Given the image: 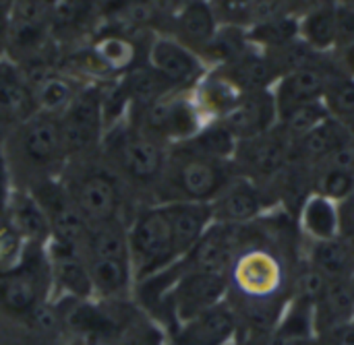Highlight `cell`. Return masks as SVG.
<instances>
[{
  "label": "cell",
  "instance_id": "6da1fadb",
  "mask_svg": "<svg viewBox=\"0 0 354 345\" xmlns=\"http://www.w3.org/2000/svg\"><path fill=\"white\" fill-rule=\"evenodd\" d=\"M54 298L46 246L27 244L23 259L0 271V345H37L33 319Z\"/></svg>",
  "mask_w": 354,
  "mask_h": 345
},
{
  "label": "cell",
  "instance_id": "7a4b0ae2",
  "mask_svg": "<svg viewBox=\"0 0 354 345\" xmlns=\"http://www.w3.org/2000/svg\"><path fill=\"white\" fill-rule=\"evenodd\" d=\"M12 188L31 190L62 176L68 161L60 116L35 112L17 124L0 147Z\"/></svg>",
  "mask_w": 354,
  "mask_h": 345
},
{
  "label": "cell",
  "instance_id": "3957f363",
  "mask_svg": "<svg viewBox=\"0 0 354 345\" xmlns=\"http://www.w3.org/2000/svg\"><path fill=\"white\" fill-rule=\"evenodd\" d=\"M168 147L135 128L127 118L104 132L100 155L120 180L127 199L137 211L143 205H156V188L162 178Z\"/></svg>",
  "mask_w": 354,
  "mask_h": 345
},
{
  "label": "cell",
  "instance_id": "277c9868",
  "mask_svg": "<svg viewBox=\"0 0 354 345\" xmlns=\"http://www.w3.org/2000/svg\"><path fill=\"white\" fill-rule=\"evenodd\" d=\"M234 176L232 161L214 159L197 151L189 141L176 143L166 151L153 203H212Z\"/></svg>",
  "mask_w": 354,
  "mask_h": 345
},
{
  "label": "cell",
  "instance_id": "5b68a950",
  "mask_svg": "<svg viewBox=\"0 0 354 345\" xmlns=\"http://www.w3.org/2000/svg\"><path fill=\"white\" fill-rule=\"evenodd\" d=\"M71 201L87 226L124 219L135 213L116 174L102 159L100 151L68 159L60 176Z\"/></svg>",
  "mask_w": 354,
  "mask_h": 345
},
{
  "label": "cell",
  "instance_id": "8992f818",
  "mask_svg": "<svg viewBox=\"0 0 354 345\" xmlns=\"http://www.w3.org/2000/svg\"><path fill=\"white\" fill-rule=\"evenodd\" d=\"M129 255L135 284L178 261L162 205H143L127 221Z\"/></svg>",
  "mask_w": 354,
  "mask_h": 345
},
{
  "label": "cell",
  "instance_id": "52a82bcc",
  "mask_svg": "<svg viewBox=\"0 0 354 345\" xmlns=\"http://www.w3.org/2000/svg\"><path fill=\"white\" fill-rule=\"evenodd\" d=\"M127 122L166 147L193 139L207 124L195 103L193 89L172 91L141 110H131Z\"/></svg>",
  "mask_w": 354,
  "mask_h": 345
},
{
  "label": "cell",
  "instance_id": "ba28073f",
  "mask_svg": "<svg viewBox=\"0 0 354 345\" xmlns=\"http://www.w3.org/2000/svg\"><path fill=\"white\" fill-rule=\"evenodd\" d=\"M66 157H85L100 151L106 124L102 114V83H87L60 114Z\"/></svg>",
  "mask_w": 354,
  "mask_h": 345
},
{
  "label": "cell",
  "instance_id": "9c48e42d",
  "mask_svg": "<svg viewBox=\"0 0 354 345\" xmlns=\"http://www.w3.org/2000/svg\"><path fill=\"white\" fill-rule=\"evenodd\" d=\"M290 153L292 141L276 124V128L266 135L239 141L232 157V168L236 176L266 186L274 184L276 178L284 172V168L290 164Z\"/></svg>",
  "mask_w": 354,
  "mask_h": 345
},
{
  "label": "cell",
  "instance_id": "30bf717a",
  "mask_svg": "<svg viewBox=\"0 0 354 345\" xmlns=\"http://www.w3.org/2000/svg\"><path fill=\"white\" fill-rule=\"evenodd\" d=\"M180 261V259H178ZM230 288L228 273L189 269L180 261V275L170 292V304L176 323H185L203 310L222 302Z\"/></svg>",
  "mask_w": 354,
  "mask_h": 345
},
{
  "label": "cell",
  "instance_id": "8fae6325",
  "mask_svg": "<svg viewBox=\"0 0 354 345\" xmlns=\"http://www.w3.org/2000/svg\"><path fill=\"white\" fill-rule=\"evenodd\" d=\"M156 72H160L172 89L191 91L209 70V66L193 50L166 33H156L147 48L145 60Z\"/></svg>",
  "mask_w": 354,
  "mask_h": 345
},
{
  "label": "cell",
  "instance_id": "7c38bea8",
  "mask_svg": "<svg viewBox=\"0 0 354 345\" xmlns=\"http://www.w3.org/2000/svg\"><path fill=\"white\" fill-rule=\"evenodd\" d=\"M29 193L35 197V201L39 203V207L44 209L48 217L50 232H52L50 240L81 248L85 232H87V224L81 217L79 209L75 207V203L71 201L62 180L60 178L48 180L31 188Z\"/></svg>",
  "mask_w": 354,
  "mask_h": 345
},
{
  "label": "cell",
  "instance_id": "4fadbf2b",
  "mask_svg": "<svg viewBox=\"0 0 354 345\" xmlns=\"http://www.w3.org/2000/svg\"><path fill=\"white\" fill-rule=\"evenodd\" d=\"M336 66H338V60L334 52H330L317 64L282 75L272 87V95L278 108V118L297 106L319 101L324 97L328 77Z\"/></svg>",
  "mask_w": 354,
  "mask_h": 345
},
{
  "label": "cell",
  "instance_id": "5bb4252c",
  "mask_svg": "<svg viewBox=\"0 0 354 345\" xmlns=\"http://www.w3.org/2000/svg\"><path fill=\"white\" fill-rule=\"evenodd\" d=\"M239 327L234 308L220 302L201 315L180 323L168 333V345H228Z\"/></svg>",
  "mask_w": 354,
  "mask_h": 345
},
{
  "label": "cell",
  "instance_id": "9a60e30c",
  "mask_svg": "<svg viewBox=\"0 0 354 345\" xmlns=\"http://www.w3.org/2000/svg\"><path fill=\"white\" fill-rule=\"evenodd\" d=\"M46 255L52 271L54 298H71V300L93 298L91 279L79 246L50 240L46 244Z\"/></svg>",
  "mask_w": 354,
  "mask_h": 345
},
{
  "label": "cell",
  "instance_id": "2e32d148",
  "mask_svg": "<svg viewBox=\"0 0 354 345\" xmlns=\"http://www.w3.org/2000/svg\"><path fill=\"white\" fill-rule=\"evenodd\" d=\"M268 193L263 186L249 178L234 176L224 190L209 203L214 211V221L230 226H247L261 215L266 209Z\"/></svg>",
  "mask_w": 354,
  "mask_h": 345
},
{
  "label": "cell",
  "instance_id": "e0dca14e",
  "mask_svg": "<svg viewBox=\"0 0 354 345\" xmlns=\"http://www.w3.org/2000/svg\"><path fill=\"white\" fill-rule=\"evenodd\" d=\"M278 277L280 273L276 261L261 248H247V250L241 248L228 271L230 284L236 286L239 292L253 302H261L266 294L274 292Z\"/></svg>",
  "mask_w": 354,
  "mask_h": 345
},
{
  "label": "cell",
  "instance_id": "ac0fdd59",
  "mask_svg": "<svg viewBox=\"0 0 354 345\" xmlns=\"http://www.w3.org/2000/svg\"><path fill=\"white\" fill-rule=\"evenodd\" d=\"M218 122H222L234 135L236 141H245L270 132L278 124V108L272 89L245 93L241 103Z\"/></svg>",
  "mask_w": 354,
  "mask_h": 345
},
{
  "label": "cell",
  "instance_id": "d6986e66",
  "mask_svg": "<svg viewBox=\"0 0 354 345\" xmlns=\"http://www.w3.org/2000/svg\"><path fill=\"white\" fill-rule=\"evenodd\" d=\"M218 27L220 23L214 14L209 0H185L172 19L170 33L166 35H172L197 56H203V52L218 33Z\"/></svg>",
  "mask_w": 354,
  "mask_h": 345
},
{
  "label": "cell",
  "instance_id": "ffe728a7",
  "mask_svg": "<svg viewBox=\"0 0 354 345\" xmlns=\"http://www.w3.org/2000/svg\"><path fill=\"white\" fill-rule=\"evenodd\" d=\"M172 232L174 248L178 259H183L214 224V211L209 203H168L162 205Z\"/></svg>",
  "mask_w": 354,
  "mask_h": 345
},
{
  "label": "cell",
  "instance_id": "44dd1931",
  "mask_svg": "<svg viewBox=\"0 0 354 345\" xmlns=\"http://www.w3.org/2000/svg\"><path fill=\"white\" fill-rule=\"evenodd\" d=\"M193 97L203 118L207 122H218L241 103L245 93L232 83V79L224 70L209 68L195 85Z\"/></svg>",
  "mask_w": 354,
  "mask_h": 345
},
{
  "label": "cell",
  "instance_id": "7402d4cb",
  "mask_svg": "<svg viewBox=\"0 0 354 345\" xmlns=\"http://www.w3.org/2000/svg\"><path fill=\"white\" fill-rule=\"evenodd\" d=\"M0 112L12 126L37 112L33 87L21 68L8 58L0 60Z\"/></svg>",
  "mask_w": 354,
  "mask_h": 345
},
{
  "label": "cell",
  "instance_id": "603a6c76",
  "mask_svg": "<svg viewBox=\"0 0 354 345\" xmlns=\"http://www.w3.org/2000/svg\"><path fill=\"white\" fill-rule=\"evenodd\" d=\"M4 213L10 219L12 228L19 232V236L25 240V244L46 246L50 242L52 232H50L48 217L29 190L12 188Z\"/></svg>",
  "mask_w": 354,
  "mask_h": 345
},
{
  "label": "cell",
  "instance_id": "cb8c5ba5",
  "mask_svg": "<svg viewBox=\"0 0 354 345\" xmlns=\"http://www.w3.org/2000/svg\"><path fill=\"white\" fill-rule=\"evenodd\" d=\"M353 137L344 122L336 118L324 120L319 126L309 130L305 137L292 141V153L290 161H301L305 166H315L324 161L328 155H332L336 149H340L344 143H348Z\"/></svg>",
  "mask_w": 354,
  "mask_h": 345
},
{
  "label": "cell",
  "instance_id": "d4e9b609",
  "mask_svg": "<svg viewBox=\"0 0 354 345\" xmlns=\"http://www.w3.org/2000/svg\"><path fill=\"white\" fill-rule=\"evenodd\" d=\"M313 321L319 335L354 321V284L346 282H328L326 292L313 304Z\"/></svg>",
  "mask_w": 354,
  "mask_h": 345
},
{
  "label": "cell",
  "instance_id": "484cf974",
  "mask_svg": "<svg viewBox=\"0 0 354 345\" xmlns=\"http://www.w3.org/2000/svg\"><path fill=\"white\" fill-rule=\"evenodd\" d=\"M299 37L317 52H334L338 46V4L330 2L299 17Z\"/></svg>",
  "mask_w": 354,
  "mask_h": 345
},
{
  "label": "cell",
  "instance_id": "4316f807",
  "mask_svg": "<svg viewBox=\"0 0 354 345\" xmlns=\"http://www.w3.org/2000/svg\"><path fill=\"white\" fill-rule=\"evenodd\" d=\"M309 265L315 267L328 282H346L354 277V253L344 238L315 240L311 246Z\"/></svg>",
  "mask_w": 354,
  "mask_h": 345
},
{
  "label": "cell",
  "instance_id": "83f0119b",
  "mask_svg": "<svg viewBox=\"0 0 354 345\" xmlns=\"http://www.w3.org/2000/svg\"><path fill=\"white\" fill-rule=\"evenodd\" d=\"M87 83L79 81L77 77L64 72V70H54L48 77H44L37 85H33V95L37 103V112H48L60 116L73 99L79 95V91Z\"/></svg>",
  "mask_w": 354,
  "mask_h": 345
},
{
  "label": "cell",
  "instance_id": "f1b7e54d",
  "mask_svg": "<svg viewBox=\"0 0 354 345\" xmlns=\"http://www.w3.org/2000/svg\"><path fill=\"white\" fill-rule=\"evenodd\" d=\"M124 89H127V95H129V101H131V110H141L153 101H158L160 97L176 91L170 87V83L160 75L156 72L147 62L135 66L131 72H127L124 77H120Z\"/></svg>",
  "mask_w": 354,
  "mask_h": 345
},
{
  "label": "cell",
  "instance_id": "f546056e",
  "mask_svg": "<svg viewBox=\"0 0 354 345\" xmlns=\"http://www.w3.org/2000/svg\"><path fill=\"white\" fill-rule=\"evenodd\" d=\"M301 221H303V230L315 240L340 238L338 203H334L326 197L311 195L301 209Z\"/></svg>",
  "mask_w": 354,
  "mask_h": 345
},
{
  "label": "cell",
  "instance_id": "4dcf8cb0",
  "mask_svg": "<svg viewBox=\"0 0 354 345\" xmlns=\"http://www.w3.org/2000/svg\"><path fill=\"white\" fill-rule=\"evenodd\" d=\"M311 186L313 195L326 197L334 203H342L354 190V170L332 166V164H315L311 166Z\"/></svg>",
  "mask_w": 354,
  "mask_h": 345
},
{
  "label": "cell",
  "instance_id": "1f68e13d",
  "mask_svg": "<svg viewBox=\"0 0 354 345\" xmlns=\"http://www.w3.org/2000/svg\"><path fill=\"white\" fill-rule=\"evenodd\" d=\"M322 101L332 118L340 122L354 118V77L344 72L340 64L330 72Z\"/></svg>",
  "mask_w": 354,
  "mask_h": 345
},
{
  "label": "cell",
  "instance_id": "d6a6232c",
  "mask_svg": "<svg viewBox=\"0 0 354 345\" xmlns=\"http://www.w3.org/2000/svg\"><path fill=\"white\" fill-rule=\"evenodd\" d=\"M247 35L255 48L268 52L299 37V19L292 14H280L276 19L247 27Z\"/></svg>",
  "mask_w": 354,
  "mask_h": 345
},
{
  "label": "cell",
  "instance_id": "836d02e7",
  "mask_svg": "<svg viewBox=\"0 0 354 345\" xmlns=\"http://www.w3.org/2000/svg\"><path fill=\"white\" fill-rule=\"evenodd\" d=\"M189 143L197 151H201L214 159L232 161L239 141L222 122H207L193 139H189Z\"/></svg>",
  "mask_w": 354,
  "mask_h": 345
},
{
  "label": "cell",
  "instance_id": "e575fe53",
  "mask_svg": "<svg viewBox=\"0 0 354 345\" xmlns=\"http://www.w3.org/2000/svg\"><path fill=\"white\" fill-rule=\"evenodd\" d=\"M330 114L324 106V101H309L303 106H297L292 110H288L286 114H282L278 118V126L284 130V135L290 141H297L301 137H305L309 130H313L315 126H319L324 120H328Z\"/></svg>",
  "mask_w": 354,
  "mask_h": 345
},
{
  "label": "cell",
  "instance_id": "d590c367",
  "mask_svg": "<svg viewBox=\"0 0 354 345\" xmlns=\"http://www.w3.org/2000/svg\"><path fill=\"white\" fill-rule=\"evenodd\" d=\"M112 345H168L166 331L141 308Z\"/></svg>",
  "mask_w": 354,
  "mask_h": 345
},
{
  "label": "cell",
  "instance_id": "8d00e7d4",
  "mask_svg": "<svg viewBox=\"0 0 354 345\" xmlns=\"http://www.w3.org/2000/svg\"><path fill=\"white\" fill-rule=\"evenodd\" d=\"M27 244L25 240L19 236V232L12 228L10 219L6 217V213H0V271L15 267L25 253Z\"/></svg>",
  "mask_w": 354,
  "mask_h": 345
},
{
  "label": "cell",
  "instance_id": "74e56055",
  "mask_svg": "<svg viewBox=\"0 0 354 345\" xmlns=\"http://www.w3.org/2000/svg\"><path fill=\"white\" fill-rule=\"evenodd\" d=\"M326 286H328V279L315 269L311 267L309 263L297 273V279H295V290H297V296L299 300H305L309 304H315L322 294L326 292Z\"/></svg>",
  "mask_w": 354,
  "mask_h": 345
},
{
  "label": "cell",
  "instance_id": "f35d334b",
  "mask_svg": "<svg viewBox=\"0 0 354 345\" xmlns=\"http://www.w3.org/2000/svg\"><path fill=\"white\" fill-rule=\"evenodd\" d=\"M322 345H354V321L324 333Z\"/></svg>",
  "mask_w": 354,
  "mask_h": 345
},
{
  "label": "cell",
  "instance_id": "ab89813d",
  "mask_svg": "<svg viewBox=\"0 0 354 345\" xmlns=\"http://www.w3.org/2000/svg\"><path fill=\"white\" fill-rule=\"evenodd\" d=\"M338 213H340V238H346L354 234V190L351 197L338 203Z\"/></svg>",
  "mask_w": 354,
  "mask_h": 345
},
{
  "label": "cell",
  "instance_id": "60d3db41",
  "mask_svg": "<svg viewBox=\"0 0 354 345\" xmlns=\"http://www.w3.org/2000/svg\"><path fill=\"white\" fill-rule=\"evenodd\" d=\"M334 56H336L340 68L354 77V41H348L344 46H338L334 50Z\"/></svg>",
  "mask_w": 354,
  "mask_h": 345
},
{
  "label": "cell",
  "instance_id": "b9f144b4",
  "mask_svg": "<svg viewBox=\"0 0 354 345\" xmlns=\"http://www.w3.org/2000/svg\"><path fill=\"white\" fill-rule=\"evenodd\" d=\"M10 190H12V184L8 178V170H6V164L2 157V151H0V213L6 209V201H8Z\"/></svg>",
  "mask_w": 354,
  "mask_h": 345
},
{
  "label": "cell",
  "instance_id": "7bdbcfd3",
  "mask_svg": "<svg viewBox=\"0 0 354 345\" xmlns=\"http://www.w3.org/2000/svg\"><path fill=\"white\" fill-rule=\"evenodd\" d=\"M12 128H15V126H12V124L2 116V112H0V147H2V143L6 141V137L10 135Z\"/></svg>",
  "mask_w": 354,
  "mask_h": 345
},
{
  "label": "cell",
  "instance_id": "ee69618b",
  "mask_svg": "<svg viewBox=\"0 0 354 345\" xmlns=\"http://www.w3.org/2000/svg\"><path fill=\"white\" fill-rule=\"evenodd\" d=\"M6 56V25L0 23V60Z\"/></svg>",
  "mask_w": 354,
  "mask_h": 345
},
{
  "label": "cell",
  "instance_id": "f6af8a7d",
  "mask_svg": "<svg viewBox=\"0 0 354 345\" xmlns=\"http://www.w3.org/2000/svg\"><path fill=\"white\" fill-rule=\"evenodd\" d=\"M346 124V128H348V132H351V137L354 139V118L353 120H348V122H344Z\"/></svg>",
  "mask_w": 354,
  "mask_h": 345
},
{
  "label": "cell",
  "instance_id": "bcb514c9",
  "mask_svg": "<svg viewBox=\"0 0 354 345\" xmlns=\"http://www.w3.org/2000/svg\"><path fill=\"white\" fill-rule=\"evenodd\" d=\"M344 240H346V244L351 246V250H353V253H354V234H351V236H346Z\"/></svg>",
  "mask_w": 354,
  "mask_h": 345
},
{
  "label": "cell",
  "instance_id": "7dc6e473",
  "mask_svg": "<svg viewBox=\"0 0 354 345\" xmlns=\"http://www.w3.org/2000/svg\"><path fill=\"white\" fill-rule=\"evenodd\" d=\"M353 284H354V277H353Z\"/></svg>",
  "mask_w": 354,
  "mask_h": 345
},
{
  "label": "cell",
  "instance_id": "c3c4849f",
  "mask_svg": "<svg viewBox=\"0 0 354 345\" xmlns=\"http://www.w3.org/2000/svg\"><path fill=\"white\" fill-rule=\"evenodd\" d=\"M68 345H75V344H68Z\"/></svg>",
  "mask_w": 354,
  "mask_h": 345
}]
</instances>
